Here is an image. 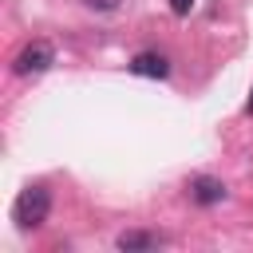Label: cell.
<instances>
[{"label": "cell", "instance_id": "1", "mask_svg": "<svg viewBox=\"0 0 253 253\" xmlns=\"http://www.w3.org/2000/svg\"><path fill=\"white\" fill-rule=\"evenodd\" d=\"M47 213H51V194H47V186H28V190H20V198H16V206H12V221H16L20 229L43 225Z\"/></svg>", "mask_w": 253, "mask_h": 253}, {"label": "cell", "instance_id": "2", "mask_svg": "<svg viewBox=\"0 0 253 253\" xmlns=\"http://www.w3.org/2000/svg\"><path fill=\"white\" fill-rule=\"evenodd\" d=\"M51 59H55L51 43L36 40V43H28V47L12 59V71H16V75H40V71H47V67H51Z\"/></svg>", "mask_w": 253, "mask_h": 253}, {"label": "cell", "instance_id": "3", "mask_svg": "<svg viewBox=\"0 0 253 253\" xmlns=\"http://www.w3.org/2000/svg\"><path fill=\"white\" fill-rule=\"evenodd\" d=\"M130 71H134V75H146V79H166V75H170V63H166V55H158V51H138V55L130 59Z\"/></svg>", "mask_w": 253, "mask_h": 253}, {"label": "cell", "instance_id": "4", "mask_svg": "<svg viewBox=\"0 0 253 253\" xmlns=\"http://www.w3.org/2000/svg\"><path fill=\"white\" fill-rule=\"evenodd\" d=\"M190 198H194L198 206H217V202L225 198V186H221L217 178H194V182H190Z\"/></svg>", "mask_w": 253, "mask_h": 253}, {"label": "cell", "instance_id": "5", "mask_svg": "<svg viewBox=\"0 0 253 253\" xmlns=\"http://www.w3.org/2000/svg\"><path fill=\"white\" fill-rule=\"evenodd\" d=\"M123 253H138V249H158L162 245V237H154V233H138V229H130V233H119V241H115Z\"/></svg>", "mask_w": 253, "mask_h": 253}, {"label": "cell", "instance_id": "6", "mask_svg": "<svg viewBox=\"0 0 253 253\" xmlns=\"http://www.w3.org/2000/svg\"><path fill=\"white\" fill-rule=\"evenodd\" d=\"M190 8H194V0H170V12L174 16H190Z\"/></svg>", "mask_w": 253, "mask_h": 253}, {"label": "cell", "instance_id": "7", "mask_svg": "<svg viewBox=\"0 0 253 253\" xmlns=\"http://www.w3.org/2000/svg\"><path fill=\"white\" fill-rule=\"evenodd\" d=\"M91 8H99V12H111V8H119V0H87Z\"/></svg>", "mask_w": 253, "mask_h": 253}, {"label": "cell", "instance_id": "8", "mask_svg": "<svg viewBox=\"0 0 253 253\" xmlns=\"http://www.w3.org/2000/svg\"><path fill=\"white\" fill-rule=\"evenodd\" d=\"M249 111H253V95H249Z\"/></svg>", "mask_w": 253, "mask_h": 253}]
</instances>
